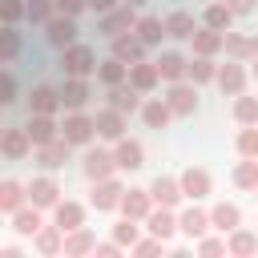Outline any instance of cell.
Here are the masks:
<instances>
[{"instance_id": "cell-1", "label": "cell", "mask_w": 258, "mask_h": 258, "mask_svg": "<svg viewBox=\"0 0 258 258\" xmlns=\"http://www.w3.org/2000/svg\"><path fill=\"white\" fill-rule=\"evenodd\" d=\"M60 137L69 145H89L97 137V117H89L85 109H69L64 121H60Z\"/></svg>"}, {"instance_id": "cell-2", "label": "cell", "mask_w": 258, "mask_h": 258, "mask_svg": "<svg viewBox=\"0 0 258 258\" xmlns=\"http://www.w3.org/2000/svg\"><path fill=\"white\" fill-rule=\"evenodd\" d=\"M121 198H125V185L117 177H101L93 181V194H89V206L97 214H109V210H121Z\"/></svg>"}, {"instance_id": "cell-3", "label": "cell", "mask_w": 258, "mask_h": 258, "mask_svg": "<svg viewBox=\"0 0 258 258\" xmlns=\"http://www.w3.org/2000/svg\"><path fill=\"white\" fill-rule=\"evenodd\" d=\"M44 40L52 44V48H73L77 44V16H64V12H56L48 24H44Z\"/></svg>"}, {"instance_id": "cell-4", "label": "cell", "mask_w": 258, "mask_h": 258, "mask_svg": "<svg viewBox=\"0 0 258 258\" xmlns=\"http://www.w3.org/2000/svg\"><path fill=\"white\" fill-rule=\"evenodd\" d=\"M60 69H64V77H89V73H97V56L89 44H73L60 52Z\"/></svg>"}, {"instance_id": "cell-5", "label": "cell", "mask_w": 258, "mask_h": 258, "mask_svg": "<svg viewBox=\"0 0 258 258\" xmlns=\"http://www.w3.org/2000/svg\"><path fill=\"white\" fill-rule=\"evenodd\" d=\"M165 101H169L173 117H194L198 113V85L194 81H173L169 93H165Z\"/></svg>"}, {"instance_id": "cell-6", "label": "cell", "mask_w": 258, "mask_h": 258, "mask_svg": "<svg viewBox=\"0 0 258 258\" xmlns=\"http://www.w3.org/2000/svg\"><path fill=\"white\" fill-rule=\"evenodd\" d=\"M137 20H141V16H137V8H133V4H117L113 12H105V16H101V32L113 40V36H121V32H133V28H137Z\"/></svg>"}, {"instance_id": "cell-7", "label": "cell", "mask_w": 258, "mask_h": 258, "mask_svg": "<svg viewBox=\"0 0 258 258\" xmlns=\"http://www.w3.org/2000/svg\"><path fill=\"white\" fill-rule=\"evenodd\" d=\"M81 169H85L89 181H101V177H113V173H117V157H113V149H101V145H97V149L85 153Z\"/></svg>"}, {"instance_id": "cell-8", "label": "cell", "mask_w": 258, "mask_h": 258, "mask_svg": "<svg viewBox=\"0 0 258 258\" xmlns=\"http://www.w3.org/2000/svg\"><path fill=\"white\" fill-rule=\"evenodd\" d=\"M69 141L64 137H56V141H48V145H36V153H32V161L44 169V173H52V169H60L64 161H69Z\"/></svg>"}, {"instance_id": "cell-9", "label": "cell", "mask_w": 258, "mask_h": 258, "mask_svg": "<svg viewBox=\"0 0 258 258\" xmlns=\"http://www.w3.org/2000/svg\"><path fill=\"white\" fill-rule=\"evenodd\" d=\"M218 89L226 97H242L246 93V69H242V60L230 56V64H218Z\"/></svg>"}, {"instance_id": "cell-10", "label": "cell", "mask_w": 258, "mask_h": 258, "mask_svg": "<svg viewBox=\"0 0 258 258\" xmlns=\"http://www.w3.org/2000/svg\"><path fill=\"white\" fill-rule=\"evenodd\" d=\"M36 145H32V137H28V129H4V137H0V153L8 157V161H20V157H28Z\"/></svg>"}, {"instance_id": "cell-11", "label": "cell", "mask_w": 258, "mask_h": 258, "mask_svg": "<svg viewBox=\"0 0 258 258\" xmlns=\"http://www.w3.org/2000/svg\"><path fill=\"white\" fill-rule=\"evenodd\" d=\"M149 194H153V202H157V206H169V210L185 198L181 177H169V173H157V177H153V185H149Z\"/></svg>"}, {"instance_id": "cell-12", "label": "cell", "mask_w": 258, "mask_h": 258, "mask_svg": "<svg viewBox=\"0 0 258 258\" xmlns=\"http://www.w3.org/2000/svg\"><path fill=\"white\" fill-rule=\"evenodd\" d=\"M28 137H32V145H48V141H56L60 137V125L52 121V113H28Z\"/></svg>"}, {"instance_id": "cell-13", "label": "cell", "mask_w": 258, "mask_h": 258, "mask_svg": "<svg viewBox=\"0 0 258 258\" xmlns=\"http://www.w3.org/2000/svg\"><path fill=\"white\" fill-rule=\"evenodd\" d=\"M52 222L69 234V230H81L85 226V206L81 202H73V198H60L56 206H52Z\"/></svg>"}, {"instance_id": "cell-14", "label": "cell", "mask_w": 258, "mask_h": 258, "mask_svg": "<svg viewBox=\"0 0 258 258\" xmlns=\"http://www.w3.org/2000/svg\"><path fill=\"white\" fill-rule=\"evenodd\" d=\"M145 40L137 36V32H121V36H113V56H121L125 64H137V60H145Z\"/></svg>"}, {"instance_id": "cell-15", "label": "cell", "mask_w": 258, "mask_h": 258, "mask_svg": "<svg viewBox=\"0 0 258 258\" xmlns=\"http://www.w3.org/2000/svg\"><path fill=\"white\" fill-rule=\"evenodd\" d=\"M141 97H145V93H141V89H133L129 81H125V85H113V89H109V105H113V109H121L125 117H129V113H141V105H145Z\"/></svg>"}, {"instance_id": "cell-16", "label": "cell", "mask_w": 258, "mask_h": 258, "mask_svg": "<svg viewBox=\"0 0 258 258\" xmlns=\"http://www.w3.org/2000/svg\"><path fill=\"white\" fill-rule=\"evenodd\" d=\"M97 137H101V141H121V137H125V113L113 109V105L101 109V113H97Z\"/></svg>"}, {"instance_id": "cell-17", "label": "cell", "mask_w": 258, "mask_h": 258, "mask_svg": "<svg viewBox=\"0 0 258 258\" xmlns=\"http://www.w3.org/2000/svg\"><path fill=\"white\" fill-rule=\"evenodd\" d=\"M177 177H181V189H185V198H194V202H202V198L210 194V185H214V181H210V173H206L202 165H185Z\"/></svg>"}, {"instance_id": "cell-18", "label": "cell", "mask_w": 258, "mask_h": 258, "mask_svg": "<svg viewBox=\"0 0 258 258\" xmlns=\"http://www.w3.org/2000/svg\"><path fill=\"white\" fill-rule=\"evenodd\" d=\"M28 202L40 206V210H52V206L60 202V185H56L52 177H32V181H28Z\"/></svg>"}, {"instance_id": "cell-19", "label": "cell", "mask_w": 258, "mask_h": 258, "mask_svg": "<svg viewBox=\"0 0 258 258\" xmlns=\"http://www.w3.org/2000/svg\"><path fill=\"white\" fill-rule=\"evenodd\" d=\"M153 206H157V202H153L149 189H125V198H121V214H125V218H137V222H145Z\"/></svg>"}, {"instance_id": "cell-20", "label": "cell", "mask_w": 258, "mask_h": 258, "mask_svg": "<svg viewBox=\"0 0 258 258\" xmlns=\"http://www.w3.org/2000/svg\"><path fill=\"white\" fill-rule=\"evenodd\" d=\"M145 230L169 242L181 226H177V218H173V210H169V206H153V210H149V218H145Z\"/></svg>"}, {"instance_id": "cell-21", "label": "cell", "mask_w": 258, "mask_h": 258, "mask_svg": "<svg viewBox=\"0 0 258 258\" xmlns=\"http://www.w3.org/2000/svg\"><path fill=\"white\" fill-rule=\"evenodd\" d=\"M177 226H181V234H185V238H194V242H198L206 230H214V222H210V210H202V206H189V210H181Z\"/></svg>"}, {"instance_id": "cell-22", "label": "cell", "mask_w": 258, "mask_h": 258, "mask_svg": "<svg viewBox=\"0 0 258 258\" xmlns=\"http://www.w3.org/2000/svg\"><path fill=\"white\" fill-rule=\"evenodd\" d=\"M32 246H36V254L40 258H52V254H64V230L52 222V226H40L36 230V238H32Z\"/></svg>"}, {"instance_id": "cell-23", "label": "cell", "mask_w": 258, "mask_h": 258, "mask_svg": "<svg viewBox=\"0 0 258 258\" xmlns=\"http://www.w3.org/2000/svg\"><path fill=\"white\" fill-rule=\"evenodd\" d=\"M40 226H44V218H40V206H32V202H24V206L12 214V230H16L20 238H36Z\"/></svg>"}, {"instance_id": "cell-24", "label": "cell", "mask_w": 258, "mask_h": 258, "mask_svg": "<svg viewBox=\"0 0 258 258\" xmlns=\"http://www.w3.org/2000/svg\"><path fill=\"white\" fill-rule=\"evenodd\" d=\"M81 254H97V234L89 226L64 234V258H81Z\"/></svg>"}, {"instance_id": "cell-25", "label": "cell", "mask_w": 258, "mask_h": 258, "mask_svg": "<svg viewBox=\"0 0 258 258\" xmlns=\"http://www.w3.org/2000/svg\"><path fill=\"white\" fill-rule=\"evenodd\" d=\"M222 52L234 56V60H254V56H258V36H242V32H230V28H226Z\"/></svg>"}, {"instance_id": "cell-26", "label": "cell", "mask_w": 258, "mask_h": 258, "mask_svg": "<svg viewBox=\"0 0 258 258\" xmlns=\"http://www.w3.org/2000/svg\"><path fill=\"white\" fill-rule=\"evenodd\" d=\"M189 44H194V52H198V56H214V52H222V44H226V32H218V28L202 24V28L189 36Z\"/></svg>"}, {"instance_id": "cell-27", "label": "cell", "mask_w": 258, "mask_h": 258, "mask_svg": "<svg viewBox=\"0 0 258 258\" xmlns=\"http://www.w3.org/2000/svg\"><path fill=\"white\" fill-rule=\"evenodd\" d=\"M129 85H133V89H141V93H153V89L161 85L157 64H153V60H137V64H129Z\"/></svg>"}, {"instance_id": "cell-28", "label": "cell", "mask_w": 258, "mask_h": 258, "mask_svg": "<svg viewBox=\"0 0 258 258\" xmlns=\"http://www.w3.org/2000/svg\"><path fill=\"white\" fill-rule=\"evenodd\" d=\"M60 105H64V109H85V105H89V81H85V77H64V85H60Z\"/></svg>"}, {"instance_id": "cell-29", "label": "cell", "mask_w": 258, "mask_h": 258, "mask_svg": "<svg viewBox=\"0 0 258 258\" xmlns=\"http://www.w3.org/2000/svg\"><path fill=\"white\" fill-rule=\"evenodd\" d=\"M56 109H64V105H60V89L36 85V89L28 93V113H56Z\"/></svg>"}, {"instance_id": "cell-30", "label": "cell", "mask_w": 258, "mask_h": 258, "mask_svg": "<svg viewBox=\"0 0 258 258\" xmlns=\"http://www.w3.org/2000/svg\"><path fill=\"white\" fill-rule=\"evenodd\" d=\"M113 157H117V169H129V173L145 165V149H141V141H129V137H121V141H117Z\"/></svg>"}, {"instance_id": "cell-31", "label": "cell", "mask_w": 258, "mask_h": 258, "mask_svg": "<svg viewBox=\"0 0 258 258\" xmlns=\"http://www.w3.org/2000/svg\"><path fill=\"white\" fill-rule=\"evenodd\" d=\"M24 202H28V185H20V181L4 177V181H0V214H8V218H12Z\"/></svg>"}, {"instance_id": "cell-32", "label": "cell", "mask_w": 258, "mask_h": 258, "mask_svg": "<svg viewBox=\"0 0 258 258\" xmlns=\"http://www.w3.org/2000/svg\"><path fill=\"white\" fill-rule=\"evenodd\" d=\"M153 64H157L161 81H169V85H173V81H185V73H189V60H185L181 52H161Z\"/></svg>"}, {"instance_id": "cell-33", "label": "cell", "mask_w": 258, "mask_h": 258, "mask_svg": "<svg viewBox=\"0 0 258 258\" xmlns=\"http://www.w3.org/2000/svg\"><path fill=\"white\" fill-rule=\"evenodd\" d=\"M141 121H145L149 129H165V125L173 121V109H169V101H161V97H149V101L141 105Z\"/></svg>"}, {"instance_id": "cell-34", "label": "cell", "mask_w": 258, "mask_h": 258, "mask_svg": "<svg viewBox=\"0 0 258 258\" xmlns=\"http://www.w3.org/2000/svg\"><path fill=\"white\" fill-rule=\"evenodd\" d=\"M210 222H214V230L230 234V230H238V226H242V210H238L234 202H218V206L210 210Z\"/></svg>"}, {"instance_id": "cell-35", "label": "cell", "mask_w": 258, "mask_h": 258, "mask_svg": "<svg viewBox=\"0 0 258 258\" xmlns=\"http://www.w3.org/2000/svg\"><path fill=\"white\" fill-rule=\"evenodd\" d=\"M226 242H230V254H234V258H250V254H258V230H242V226H238V230H230Z\"/></svg>"}, {"instance_id": "cell-36", "label": "cell", "mask_w": 258, "mask_h": 258, "mask_svg": "<svg viewBox=\"0 0 258 258\" xmlns=\"http://www.w3.org/2000/svg\"><path fill=\"white\" fill-rule=\"evenodd\" d=\"M97 77H101V85H109V89H113V85H125V81H129V64H125L121 56H109V60L97 64Z\"/></svg>"}, {"instance_id": "cell-37", "label": "cell", "mask_w": 258, "mask_h": 258, "mask_svg": "<svg viewBox=\"0 0 258 258\" xmlns=\"http://www.w3.org/2000/svg\"><path fill=\"white\" fill-rule=\"evenodd\" d=\"M234 16H238V12H234V8L226 4V0H218V4H210V8L202 12V24H210V28H218V32H226V28L234 24Z\"/></svg>"}, {"instance_id": "cell-38", "label": "cell", "mask_w": 258, "mask_h": 258, "mask_svg": "<svg viewBox=\"0 0 258 258\" xmlns=\"http://www.w3.org/2000/svg\"><path fill=\"white\" fill-rule=\"evenodd\" d=\"M165 32H169L173 40H189V36L198 32V24H194L189 12H169V16H165Z\"/></svg>"}, {"instance_id": "cell-39", "label": "cell", "mask_w": 258, "mask_h": 258, "mask_svg": "<svg viewBox=\"0 0 258 258\" xmlns=\"http://www.w3.org/2000/svg\"><path fill=\"white\" fill-rule=\"evenodd\" d=\"M133 32H137V36H141L145 44H161V36H169V32H165V20H161V16H141Z\"/></svg>"}, {"instance_id": "cell-40", "label": "cell", "mask_w": 258, "mask_h": 258, "mask_svg": "<svg viewBox=\"0 0 258 258\" xmlns=\"http://www.w3.org/2000/svg\"><path fill=\"white\" fill-rule=\"evenodd\" d=\"M194 85H206V81H218V64H214V56H198L194 52V60H189V73H185Z\"/></svg>"}, {"instance_id": "cell-41", "label": "cell", "mask_w": 258, "mask_h": 258, "mask_svg": "<svg viewBox=\"0 0 258 258\" xmlns=\"http://www.w3.org/2000/svg\"><path fill=\"white\" fill-rule=\"evenodd\" d=\"M234 185L238 189H258V157H242L234 165Z\"/></svg>"}, {"instance_id": "cell-42", "label": "cell", "mask_w": 258, "mask_h": 258, "mask_svg": "<svg viewBox=\"0 0 258 258\" xmlns=\"http://www.w3.org/2000/svg\"><path fill=\"white\" fill-rule=\"evenodd\" d=\"M16 52H20V32H16V24H4L0 28V64H12Z\"/></svg>"}, {"instance_id": "cell-43", "label": "cell", "mask_w": 258, "mask_h": 258, "mask_svg": "<svg viewBox=\"0 0 258 258\" xmlns=\"http://www.w3.org/2000/svg\"><path fill=\"white\" fill-rule=\"evenodd\" d=\"M234 121L238 125H258V97H234Z\"/></svg>"}, {"instance_id": "cell-44", "label": "cell", "mask_w": 258, "mask_h": 258, "mask_svg": "<svg viewBox=\"0 0 258 258\" xmlns=\"http://www.w3.org/2000/svg\"><path fill=\"white\" fill-rule=\"evenodd\" d=\"M52 16H56V0H28V12H24L28 24H48Z\"/></svg>"}, {"instance_id": "cell-45", "label": "cell", "mask_w": 258, "mask_h": 258, "mask_svg": "<svg viewBox=\"0 0 258 258\" xmlns=\"http://www.w3.org/2000/svg\"><path fill=\"white\" fill-rule=\"evenodd\" d=\"M234 149H238L242 157H258V125H242V129H238Z\"/></svg>"}, {"instance_id": "cell-46", "label": "cell", "mask_w": 258, "mask_h": 258, "mask_svg": "<svg viewBox=\"0 0 258 258\" xmlns=\"http://www.w3.org/2000/svg\"><path fill=\"white\" fill-rule=\"evenodd\" d=\"M137 230H141V226H137V218H125V214H121V222L113 226V238H117L121 246H129V250H133V242H137Z\"/></svg>"}, {"instance_id": "cell-47", "label": "cell", "mask_w": 258, "mask_h": 258, "mask_svg": "<svg viewBox=\"0 0 258 258\" xmlns=\"http://www.w3.org/2000/svg\"><path fill=\"white\" fill-rule=\"evenodd\" d=\"M198 254H206V258H214V254H230V242L226 238H198Z\"/></svg>"}, {"instance_id": "cell-48", "label": "cell", "mask_w": 258, "mask_h": 258, "mask_svg": "<svg viewBox=\"0 0 258 258\" xmlns=\"http://www.w3.org/2000/svg\"><path fill=\"white\" fill-rule=\"evenodd\" d=\"M24 12H28V0H0V16H4V24H16Z\"/></svg>"}, {"instance_id": "cell-49", "label": "cell", "mask_w": 258, "mask_h": 258, "mask_svg": "<svg viewBox=\"0 0 258 258\" xmlns=\"http://www.w3.org/2000/svg\"><path fill=\"white\" fill-rule=\"evenodd\" d=\"M12 101H16V77L4 69L0 73V105H12Z\"/></svg>"}, {"instance_id": "cell-50", "label": "cell", "mask_w": 258, "mask_h": 258, "mask_svg": "<svg viewBox=\"0 0 258 258\" xmlns=\"http://www.w3.org/2000/svg\"><path fill=\"white\" fill-rule=\"evenodd\" d=\"M89 8V0H56V12H64V16H81Z\"/></svg>"}, {"instance_id": "cell-51", "label": "cell", "mask_w": 258, "mask_h": 258, "mask_svg": "<svg viewBox=\"0 0 258 258\" xmlns=\"http://www.w3.org/2000/svg\"><path fill=\"white\" fill-rule=\"evenodd\" d=\"M121 254V242L113 238V242H97V258H117Z\"/></svg>"}, {"instance_id": "cell-52", "label": "cell", "mask_w": 258, "mask_h": 258, "mask_svg": "<svg viewBox=\"0 0 258 258\" xmlns=\"http://www.w3.org/2000/svg\"><path fill=\"white\" fill-rule=\"evenodd\" d=\"M117 4H121V0H89V8H93L97 16H105V12H113Z\"/></svg>"}, {"instance_id": "cell-53", "label": "cell", "mask_w": 258, "mask_h": 258, "mask_svg": "<svg viewBox=\"0 0 258 258\" xmlns=\"http://www.w3.org/2000/svg\"><path fill=\"white\" fill-rule=\"evenodd\" d=\"M226 4H230L238 16H246V12H254V8H258V0H226Z\"/></svg>"}, {"instance_id": "cell-54", "label": "cell", "mask_w": 258, "mask_h": 258, "mask_svg": "<svg viewBox=\"0 0 258 258\" xmlns=\"http://www.w3.org/2000/svg\"><path fill=\"white\" fill-rule=\"evenodd\" d=\"M125 4H133V8H141V4H145V0H125Z\"/></svg>"}, {"instance_id": "cell-55", "label": "cell", "mask_w": 258, "mask_h": 258, "mask_svg": "<svg viewBox=\"0 0 258 258\" xmlns=\"http://www.w3.org/2000/svg\"><path fill=\"white\" fill-rule=\"evenodd\" d=\"M254 77H258V56H254Z\"/></svg>"}, {"instance_id": "cell-56", "label": "cell", "mask_w": 258, "mask_h": 258, "mask_svg": "<svg viewBox=\"0 0 258 258\" xmlns=\"http://www.w3.org/2000/svg\"><path fill=\"white\" fill-rule=\"evenodd\" d=\"M254 198H258V189H254Z\"/></svg>"}]
</instances>
